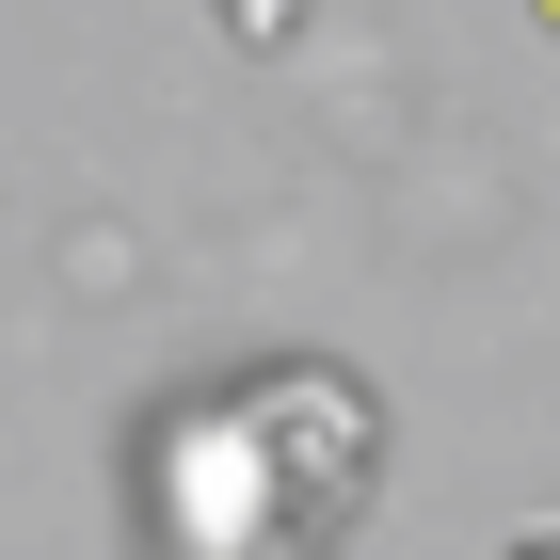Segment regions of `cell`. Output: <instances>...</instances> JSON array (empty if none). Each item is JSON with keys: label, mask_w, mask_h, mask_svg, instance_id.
<instances>
[{"label": "cell", "mask_w": 560, "mask_h": 560, "mask_svg": "<svg viewBox=\"0 0 560 560\" xmlns=\"http://www.w3.org/2000/svg\"><path fill=\"white\" fill-rule=\"evenodd\" d=\"M528 560H560V545H528Z\"/></svg>", "instance_id": "obj_2"}, {"label": "cell", "mask_w": 560, "mask_h": 560, "mask_svg": "<svg viewBox=\"0 0 560 560\" xmlns=\"http://www.w3.org/2000/svg\"><path fill=\"white\" fill-rule=\"evenodd\" d=\"M545 33H560V0H545Z\"/></svg>", "instance_id": "obj_1"}]
</instances>
